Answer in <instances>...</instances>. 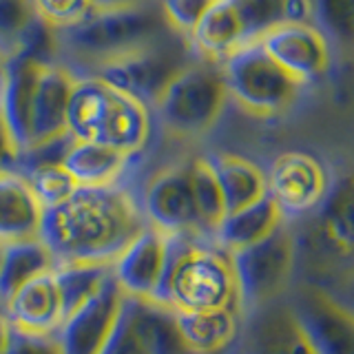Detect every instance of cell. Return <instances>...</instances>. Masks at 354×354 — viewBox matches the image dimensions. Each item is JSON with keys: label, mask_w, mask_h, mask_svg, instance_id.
I'll return each instance as SVG.
<instances>
[{"label": "cell", "mask_w": 354, "mask_h": 354, "mask_svg": "<svg viewBox=\"0 0 354 354\" xmlns=\"http://www.w3.org/2000/svg\"><path fill=\"white\" fill-rule=\"evenodd\" d=\"M144 226L138 199L122 184L77 186L62 204L42 210L40 239L58 263L113 261Z\"/></svg>", "instance_id": "obj_1"}, {"label": "cell", "mask_w": 354, "mask_h": 354, "mask_svg": "<svg viewBox=\"0 0 354 354\" xmlns=\"http://www.w3.org/2000/svg\"><path fill=\"white\" fill-rule=\"evenodd\" d=\"M171 29L160 0L124 9H95L80 25L55 31L58 62L75 77H82L97 64L138 49Z\"/></svg>", "instance_id": "obj_2"}, {"label": "cell", "mask_w": 354, "mask_h": 354, "mask_svg": "<svg viewBox=\"0 0 354 354\" xmlns=\"http://www.w3.org/2000/svg\"><path fill=\"white\" fill-rule=\"evenodd\" d=\"M354 193L346 175L328 193L313 213L288 219L295 237L297 270L306 283L326 288L335 277H350L354 250Z\"/></svg>", "instance_id": "obj_3"}, {"label": "cell", "mask_w": 354, "mask_h": 354, "mask_svg": "<svg viewBox=\"0 0 354 354\" xmlns=\"http://www.w3.org/2000/svg\"><path fill=\"white\" fill-rule=\"evenodd\" d=\"M66 131L73 140L95 142L127 155L144 151L151 138V111L95 75L75 77Z\"/></svg>", "instance_id": "obj_4"}, {"label": "cell", "mask_w": 354, "mask_h": 354, "mask_svg": "<svg viewBox=\"0 0 354 354\" xmlns=\"http://www.w3.org/2000/svg\"><path fill=\"white\" fill-rule=\"evenodd\" d=\"M158 304L173 310H237V283L230 254L210 239L171 235L169 266Z\"/></svg>", "instance_id": "obj_5"}, {"label": "cell", "mask_w": 354, "mask_h": 354, "mask_svg": "<svg viewBox=\"0 0 354 354\" xmlns=\"http://www.w3.org/2000/svg\"><path fill=\"white\" fill-rule=\"evenodd\" d=\"M195 58L197 55L188 42V36L171 29L138 49L97 64L86 75L100 77L153 111L166 86Z\"/></svg>", "instance_id": "obj_6"}, {"label": "cell", "mask_w": 354, "mask_h": 354, "mask_svg": "<svg viewBox=\"0 0 354 354\" xmlns=\"http://www.w3.org/2000/svg\"><path fill=\"white\" fill-rule=\"evenodd\" d=\"M228 102L217 62L195 58L166 86L151 113L175 138L197 140L217 124Z\"/></svg>", "instance_id": "obj_7"}, {"label": "cell", "mask_w": 354, "mask_h": 354, "mask_svg": "<svg viewBox=\"0 0 354 354\" xmlns=\"http://www.w3.org/2000/svg\"><path fill=\"white\" fill-rule=\"evenodd\" d=\"M230 266L237 283V310L248 317L288 295L297 272L290 221L252 246L232 250Z\"/></svg>", "instance_id": "obj_8"}, {"label": "cell", "mask_w": 354, "mask_h": 354, "mask_svg": "<svg viewBox=\"0 0 354 354\" xmlns=\"http://www.w3.org/2000/svg\"><path fill=\"white\" fill-rule=\"evenodd\" d=\"M217 64L228 100H235L243 111L257 118L286 113L304 88L263 51L259 42L243 44Z\"/></svg>", "instance_id": "obj_9"}, {"label": "cell", "mask_w": 354, "mask_h": 354, "mask_svg": "<svg viewBox=\"0 0 354 354\" xmlns=\"http://www.w3.org/2000/svg\"><path fill=\"white\" fill-rule=\"evenodd\" d=\"M100 354H191L175 326L173 308L153 299L124 297Z\"/></svg>", "instance_id": "obj_10"}, {"label": "cell", "mask_w": 354, "mask_h": 354, "mask_svg": "<svg viewBox=\"0 0 354 354\" xmlns=\"http://www.w3.org/2000/svg\"><path fill=\"white\" fill-rule=\"evenodd\" d=\"M140 210L147 224L169 235H195L208 239L202 232L191 180V160L166 166L144 186Z\"/></svg>", "instance_id": "obj_11"}, {"label": "cell", "mask_w": 354, "mask_h": 354, "mask_svg": "<svg viewBox=\"0 0 354 354\" xmlns=\"http://www.w3.org/2000/svg\"><path fill=\"white\" fill-rule=\"evenodd\" d=\"M328 188L330 177L326 166L304 151L279 153L266 173V191L286 219L313 213L324 202Z\"/></svg>", "instance_id": "obj_12"}, {"label": "cell", "mask_w": 354, "mask_h": 354, "mask_svg": "<svg viewBox=\"0 0 354 354\" xmlns=\"http://www.w3.org/2000/svg\"><path fill=\"white\" fill-rule=\"evenodd\" d=\"M171 235L153 226H144L118 257L111 261V277L124 297L158 301L169 266Z\"/></svg>", "instance_id": "obj_13"}, {"label": "cell", "mask_w": 354, "mask_h": 354, "mask_svg": "<svg viewBox=\"0 0 354 354\" xmlns=\"http://www.w3.org/2000/svg\"><path fill=\"white\" fill-rule=\"evenodd\" d=\"M288 301L319 354H354L352 313L330 290L304 281Z\"/></svg>", "instance_id": "obj_14"}, {"label": "cell", "mask_w": 354, "mask_h": 354, "mask_svg": "<svg viewBox=\"0 0 354 354\" xmlns=\"http://www.w3.org/2000/svg\"><path fill=\"white\" fill-rule=\"evenodd\" d=\"M263 51L301 86L326 77L332 66V47L315 25H283L259 40Z\"/></svg>", "instance_id": "obj_15"}, {"label": "cell", "mask_w": 354, "mask_h": 354, "mask_svg": "<svg viewBox=\"0 0 354 354\" xmlns=\"http://www.w3.org/2000/svg\"><path fill=\"white\" fill-rule=\"evenodd\" d=\"M122 301L124 295L111 277L102 290L62 321L55 332L62 354H100L115 326Z\"/></svg>", "instance_id": "obj_16"}, {"label": "cell", "mask_w": 354, "mask_h": 354, "mask_svg": "<svg viewBox=\"0 0 354 354\" xmlns=\"http://www.w3.org/2000/svg\"><path fill=\"white\" fill-rule=\"evenodd\" d=\"M246 354H319L308 339L304 326L299 324L288 299H279L257 313L248 315L246 335H243Z\"/></svg>", "instance_id": "obj_17"}, {"label": "cell", "mask_w": 354, "mask_h": 354, "mask_svg": "<svg viewBox=\"0 0 354 354\" xmlns=\"http://www.w3.org/2000/svg\"><path fill=\"white\" fill-rule=\"evenodd\" d=\"M75 84V75L60 62L42 64L31 106V144L36 149L40 144L53 142L66 136V111ZM27 149V151H29ZM25 153V151H22Z\"/></svg>", "instance_id": "obj_18"}, {"label": "cell", "mask_w": 354, "mask_h": 354, "mask_svg": "<svg viewBox=\"0 0 354 354\" xmlns=\"http://www.w3.org/2000/svg\"><path fill=\"white\" fill-rule=\"evenodd\" d=\"M42 64L44 62L33 60L27 53H14L5 60L0 111L20 153L27 151L31 144V106Z\"/></svg>", "instance_id": "obj_19"}, {"label": "cell", "mask_w": 354, "mask_h": 354, "mask_svg": "<svg viewBox=\"0 0 354 354\" xmlns=\"http://www.w3.org/2000/svg\"><path fill=\"white\" fill-rule=\"evenodd\" d=\"M3 313L9 319L11 328L36 332V335H51L62 326V299L55 286L53 270L20 286L3 306Z\"/></svg>", "instance_id": "obj_20"}, {"label": "cell", "mask_w": 354, "mask_h": 354, "mask_svg": "<svg viewBox=\"0 0 354 354\" xmlns=\"http://www.w3.org/2000/svg\"><path fill=\"white\" fill-rule=\"evenodd\" d=\"M42 208L18 171L0 173V246L40 237Z\"/></svg>", "instance_id": "obj_21"}, {"label": "cell", "mask_w": 354, "mask_h": 354, "mask_svg": "<svg viewBox=\"0 0 354 354\" xmlns=\"http://www.w3.org/2000/svg\"><path fill=\"white\" fill-rule=\"evenodd\" d=\"M175 326L191 354H221L239 335V313L217 310H173Z\"/></svg>", "instance_id": "obj_22"}, {"label": "cell", "mask_w": 354, "mask_h": 354, "mask_svg": "<svg viewBox=\"0 0 354 354\" xmlns=\"http://www.w3.org/2000/svg\"><path fill=\"white\" fill-rule=\"evenodd\" d=\"M286 221L283 213L272 202V197L266 193L257 202H252L243 208L232 210L221 217L213 232V241L217 248L232 252L246 248L266 239L272 230H277Z\"/></svg>", "instance_id": "obj_23"}, {"label": "cell", "mask_w": 354, "mask_h": 354, "mask_svg": "<svg viewBox=\"0 0 354 354\" xmlns=\"http://www.w3.org/2000/svg\"><path fill=\"white\" fill-rule=\"evenodd\" d=\"M131 160V155L104 144L73 140L60 164L77 186H113L120 184Z\"/></svg>", "instance_id": "obj_24"}, {"label": "cell", "mask_w": 354, "mask_h": 354, "mask_svg": "<svg viewBox=\"0 0 354 354\" xmlns=\"http://www.w3.org/2000/svg\"><path fill=\"white\" fill-rule=\"evenodd\" d=\"M204 158L219 184L226 213L257 202L259 197L268 193L266 191V173L248 158L235 153H210Z\"/></svg>", "instance_id": "obj_25"}, {"label": "cell", "mask_w": 354, "mask_h": 354, "mask_svg": "<svg viewBox=\"0 0 354 354\" xmlns=\"http://www.w3.org/2000/svg\"><path fill=\"white\" fill-rule=\"evenodd\" d=\"M55 257L40 237L29 241H18L3 246L0 254V308L20 286L31 281L33 277L51 272L55 268Z\"/></svg>", "instance_id": "obj_26"}, {"label": "cell", "mask_w": 354, "mask_h": 354, "mask_svg": "<svg viewBox=\"0 0 354 354\" xmlns=\"http://www.w3.org/2000/svg\"><path fill=\"white\" fill-rule=\"evenodd\" d=\"M53 279L60 290L64 319L102 290L111 279V261H71L55 263Z\"/></svg>", "instance_id": "obj_27"}, {"label": "cell", "mask_w": 354, "mask_h": 354, "mask_svg": "<svg viewBox=\"0 0 354 354\" xmlns=\"http://www.w3.org/2000/svg\"><path fill=\"white\" fill-rule=\"evenodd\" d=\"M191 180H193V193H195V204H197L202 232L208 239H213L217 224L221 221V217L226 215V206L219 191V184L215 180L213 171H210L206 158L191 160Z\"/></svg>", "instance_id": "obj_28"}, {"label": "cell", "mask_w": 354, "mask_h": 354, "mask_svg": "<svg viewBox=\"0 0 354 354\" xmlns=\"http://www.w3.org/2000/svg\"><path fill=\"white\" fill-rule=\"evenodd\" d=\"M241 25L243 44L259 42L270 29L283 25V0H228Z\"/></svg>", "instance_id": "obj_29"}, {"label": "cell", "mask_w": 354, "mask_h": 354, "mask_svg": "<svg viewBox=\"0 0 354 354\" xmlns=\"http://www.w3.org/2000/svg\"><path fill=\"white\" fill-rule=\"evenodd\" d=\"M18 173L25 175L31 193L36 195L42 210L62 204L77 188L73 177L62 169V164H38L22 169Z\"/></svg>", "instance_id": "obj_30"}, {"label": "cell", "mask_w": 354, "mask_h": 354, "mask_svg": "<svg viewBox=\"0 0 354 354\" xmlns=\"http://www.w3.org/2000/svg\"><path fill=\"white\" fill-rule=\"evenodd\" d=\"M315 27L328 38L330 47L337 44L341 49H350L354 0H315Z\"/></svg>", "instance_id": "obj_31"}, {"label": "cell", "mask_w": 354, "mask_h": 354, "mask_svg": "<svg viewBox=\"0 0 354 354\" xmlns=\"http://www.w3.org/2000/svg\"><path fill=\"white\" fill-rule=\"evenodd\" d=\"M36 20L31 0H0V55L20 51L29 27Z\"/></svg>", "instance_id": "obj_32"}, {"label": "cell", "mask_w": 354, "mask_h": 354, "mask_svg": "<svg viewBox=\"0 0 354 354\" xmlns=\"http://www.w3.org/2000/svg\"><path fill=\"white\" fill-rule=\"evenodd\" d=\"M36 16L53 31H64L84 22L93 14L91 0H31Z\"/></svg>", "instance_id": "obj_33"}, {"label": "cell", "mask_w": 354, "mask_h": 354, "mask_svg": "<svg viewBox=\"0 0 354 354\" xmlns=\"http://www.w3.org/2000/svg\"><path fill=\"white\" fill-rule=\"evenodd\" d=\"M215 3L217 0H160V7L173 25V29L188 36L199 22V18Z\"/></svg>", "instance_id": "obj_34"}, {"label": "cell", "mask_w": 354, "mask_h": 354, "mask_svg": "<svg viewBox=\"0 0 354 354\" xmlns=\"http://www.w3.org/2000/svg\"><path fill=\"white\" fill-rule=\"evenodd\" d=\"M7 354H62L58 335H36V332H25L11 328V339Z\"/></svg>", "instance_id": "obj_35"}, {"label": "cell", "mask_w": 354, "mask_h": 354, "mask_svg": "<svg viewBox=\"0 0 354 354\" xmlns=\"http://www.w3.org/2000/svg\"><path fill=\"white\" fill-rule=\"evenodd\" d=\"M18 162H20V149L7 127L3 111H0V173L18 171Z\"/></svg>", "instance_id": "obj_36"}, {"label": "cell", "mask_w": 354, "mask_h": 354, "mask_svg": "<svg viewBox=\"0 0 354 354\" xmlns=\"http://www.w3.org/2000/svg\"><path fill=\"white\" fill-rule=\"evenodd\" d=\"M283 22L315 25V0H283Z\"/></svg>", "instance_id": "obj_37"}, {"label": "cell", "mask_w": 354, "mask_h": 354, "mask_svg": "<svg viewBox=\"0 0 354 354\" xmlns=\"http://www.w3.org/2000/svg\"><path fill=\"white\" fill-rule=\"evenodd\" d=\"M95 9H124V7H138L155 3V0H91Z\"/></svg>", "instance_id": "obj_38"}, {"label": "cell", "mask_w": 354, "mask_h": 354, "mask_svg": "<svg viewBox=\"0 0 354 354\" xmlns=\"http://www.w3.org/2000/svg\"><path fill=\"white\" fill-rule=\"evenodd\" d=\"M9 339H11V324H9V319L5 317L3 310H0V354H7Z\"/></svg>", "instance_id": "obj_39"}, {"label": "cell", "mask_w": 354, "mask_h": 354, "mask_svg": "<svg viewBox=\"0 0 354 354\" xmlns=\"http://www.w3.org/2000/svg\"><path fill=\"white\" fill-rule=\"evenodd\" d=\"M0 254H3V246H0Z\"/></svg>", "instance_id": "obj_40"}, {"label": "cell", "mask_w": 354, "mask_h": 354, "mask_svg": "<svg viewBox=\"0 0 354 354\" xmlns=\"http://www.w3.org/2000/svg\"><path fill=\"white\" fill-rule=\"evenodd\" d=\"M0 88H3V80H0Z\"/></svg>", "instance_id": "obj_41"}, {"label": "cell", "mask_w": 354, "mask_h": 354, "mask_svg": "<svg viewBox=\"0 0 354 354\" xmlns=\"http://www.w3.org/2000/svg\"><path fill=\"white\" fill-rule=\"evenodd\" d=\"M0 310H3V308H0Z\"/></svg>", "instance_id": "obj_42"}]
</instances>
